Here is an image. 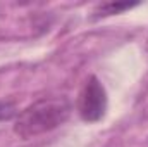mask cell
I'll return each mask as SVG.
<instances>
[{"label":"cell","instance_id":"6da1fadb","mask_svg":"<svg viewBox=\"0 0 148 147\" xmlns=\"http://www.w3.org/2000/svg\"><path fill=\"white\" fill-rule=\"evenodd\" d=\"M71 112L73 104L67 97H43L17 112L14 133L23 140L40 137L64 125Z\"/></svg>","mask_w":148,"mask_h":147},{"label":"cell","instance_id":"7a4b0ae2","mask_svg":"<svg viewBox=\"0 0 148 147\" xmlns=\"http://www.w3.org/2000/svg\"><path fill=\"white\" fill-rule=\"evenodd\" d=\"M107 106H109V97L103 83L95 74L88 76L76 102L79 118L84 123H98L100 119H103Z\"/></svg>","mask_w":148,"mask_h":147},{"label":"cell","instance_id":"3957f363","mask_svg":"<svg viewBox=\"0 0 148 147\" xmlns=\"http://www.w3.org/2000/svg\"><path fill=\"white\" fill-rule=\"evenodd\" d=\"M136 5H140V2H103L95 7L93 17L100 19V17H107V16H114V14H122L124 10H129Z\"/></svg>","mask_w":148,"mask_h":147},{"label":"cell","instance_id":"277c9868","mask_svg":"<svg viewBox=\"0 0 148 147\" xmlns=\"http://www.w3.org/2000/svg\"><path fill=\"white\" fill-rule=\"evenodd\" d=\"M17 116V109L10 101H0V121H7Z\"/></svg>","mask_w":148,"mask_h":147},{"label":"cell","instance_id":"5b68a950","mask_svg":"<svg viewBox=\"0 0 148 147\" xmlns=\"http://www.w3.org/2000/svg\"><path fill=\"white\" fill-rule=\"evenodd\" d=\"M147 54H148V38H147Z\"/></svg>","mask_w":148,"mask_h":147}]
</instances>
